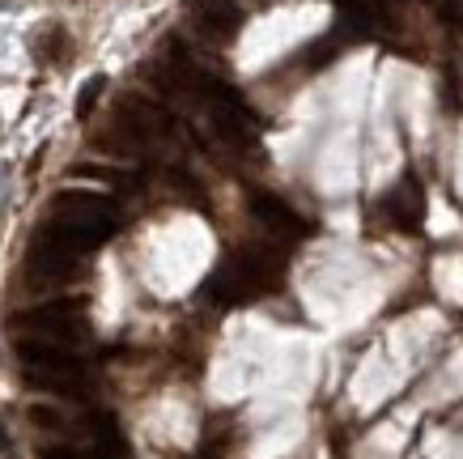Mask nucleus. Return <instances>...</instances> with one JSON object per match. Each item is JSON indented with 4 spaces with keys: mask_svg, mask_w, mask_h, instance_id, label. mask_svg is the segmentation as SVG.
I'll return each mask as SVG.
<instances>
[{
    "mask_svg": "<svg viewBox=\"0 0 463 459\" xmlns=\"http://www.w3.org/2000/svg\"><path fill=\"white\" fill-rule=\"evenodd\" d=\"M281 260L277 251L268 247H242L225 260L209 281H204V293L209 302L217 306H239V302H255L260 293H268L277 281H281Z\"/></svg>",
    "mask_w": 463,
    "mask_h": 459,
    "instance_id": "nucleus-1",
    "label": "nucleus"
},
{
    "mask_svg": "<svg viewBox=\"0 0 463 459\" xmlns=\"http://www.w3.org/2000/svg\"><path fill=\"white\" fill-rule=\"evenodd\" d=\"M52 217L56 222L85 225V230H94L102 238H111L119 230V209H115L107 196H94V192H60L52 200Z\"/></svg>",
    "mask_w": 463,
    "mask_h": 459,
    "instance_id": "nucleus-2",
    "label": "nucleus"
},
{
    "mask_svg": "<svg viewBox=\"0 0 463 459\" xmlns=\"http://www.w3.org/2000/svg\"><path fill=\"white\" fill-rule=\"evenodd\" d=\"M22 328H30L43 340H56V345H69V340H85V306L81 302H43L34 311H22L17 315Z\"/></svg>",
    "mask_w": 463,
    "mask_h": 459,
    "instance_id": "nucleus-3",
    "label": "nucleus"
},
{
    "mask_svg": "<svg viewBox=\"0 0 463 459\" xmlns=\"http://www.w3.org/2000/svg\"><path fill=\"white\" fill-rule=\"evenodd\" d=\"M247 209H251V217L264 225L268 234L285 238V243H302V238L315 230V225H310L307 217L289 205V200H281V196H272V192H260V187L247 196Z\"/></svg>",
    "mask_w": 463,
    "mask_h": 459,
    "instance_id": "nucleus-4",
    "label": "nucleus"
},
{
    "mask_svg": "<svg viewBox=\"0 0 463 459\" xmlns=\"http://www.w3.org/2000/svg\"><path fill=\"white\" fill-rule=\"evenodd\" d=\"M115 124L124 128V132H128L132 140H137V145H149V140L166 137L175 120H170L166 107H157L154 98L128 94V98H119V111H115Z\"/></svg>",
    "mask_w": 463,
    "mask_h": 459,
    "instance_id": "nucleus-5",
    "label": "nucleus"
},
{
    "mask_svg": "<svg viewBox=\"0 0 463 459\" xmlns=\"http://www.w3.org/2000/svg\"><path fill=\"white\" fill-rule=\"evenodd\" d=\"M379 213L395 225V230H421V222H425V192H421V183L412 179V175H408V179H400L392 192L379 200Z\"/></svg>",
    "mask_w": 463,
    "mask_h": 459,
    "instance_id": "nucleus-6",
    "label": "nucleus"
},
{
    "mask_svg": "<svg viewBox=\"0 0 463 459\" xmlns=\"http://www.w3.org/2000/svg\"><path fill=\"white\" fill-rule=\"evenodd\" d=\"M26 273L30 277H43V281L72 277V273H77V255L39 230V234L30 238V247H26Z\"/></svg>",
    "mask_w": 463,
    "mask_h": 459,
    "instance_id": "nucleus-7",
    "label": "nucleus"
},
{
    "mask_svg": "<svg viewBox=\"0 0 463 459\" xmlns=\"http://www.w3.org/2000/svg\"><path fill=\"white\" fill-rule=\"evenodd\" d=\"M192 22L204 39L225 43L242 30V9L234 0H192Z\"/></svg>",
    "mask_w": 463,
    "mask_h": 459,
    "instance_id": "nucleus-8",
    "label": "nucleus"
},
{
    "mask_svg": "<svg viewBox=\"0 0 463 459\" xmlns=\"http://www.w3.org/2000/svg\"><path fill=\"white\" fill-rule=\"evenodd\" d=\"M30 387H43V391H85V370L81 362H69V366H47V370H22Z\"/></svg>",
    "mask_w": 463,
    "mask_h": 459,
    "instance_id": "nucleus-9",
    "label": "nucleus"
},
{
    "mask_svg": "<svg viewBox=\"0 0 463 459\" xmlns=\"http://www.w3.org/2000/svg\"><path fill=\"white\" fill-rule=\"evenodd\" d=\"M102 90H107V77H90V81L81 85V98H77V115H81V120H90V111H94V102H99Z\"/></svg>",
    "mask_w": 463,
    "mask_h": 459,
    "instance_id": "nucleus-10",
    "label": "nucleus"
},
{
    "mask_svg": "<svg viewBox=\"0 0 463 459\" xmlns=\"http://www.w3.org/2000/svg\"><path fill=\"white\" fill-rule=\"evenodd\" d=\"M69 175H77V179H99V183H128L124 170H111V167H77V170H69Z\"/></svg>",
    "mask_w": 463,
    "mask_h": 459,
    "instance_id": "nucleus-11",
    "label": "nucleus"
},
{
    "mask_svg": "<svg viewBox=\"0 0 463 459\" xmlns=\"http://www.w3.org/2000/svg\"><path fill=\"white\" fill-rule=\"evenodd\" d=\"M30 421H39V426H60V417L52 408H30Z\"/></svg>",
    "mask_w": 463,
    "mask_h": 459,
    "instance_id": "nucleus-12",
    "label": "nucleus"
},
{
    "mask_svg": "<svg viewBox=\"0 0 463 459\" xmlns=\"http://www.w3.org/2000/svg\"><path fill=\"white\" fill-rule=\"evenodd\" d=\"M43 459H90V455H77V451H64V446H52V451H43Z\"/></svg>",
    "mask_w": 463,
    "mask_h": 459,
    "instance_id": "nucleus-13",
    "label": "nucleus"
},
{
    "mask_svg": "<svg viewBox=\"0 0 463 459\" xmlns=\"http://www.w3.org/2000/svg\"><path fill=\"white\" fill-rule=\"evenodd\" d=\"M14 451V438H9V430H5V421H0V455H9Z\"/></svg>",
    "mask_w": 463,
    "mask_h": 459,
    "instance_id": "nucleus-14",
    "label": "nucleus"
}]
</instances>
